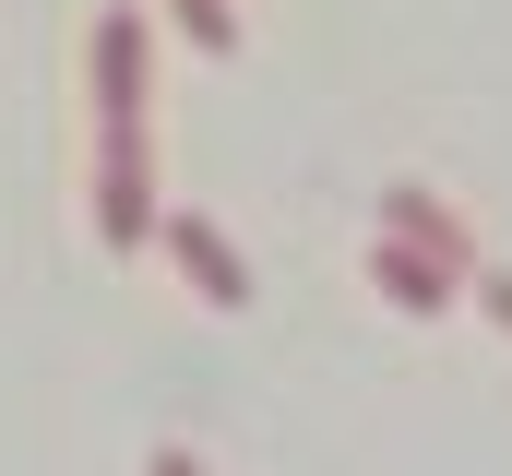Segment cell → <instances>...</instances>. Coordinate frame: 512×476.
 Listing matches in <instances>:
<instances>
[{"instance_id":"2","label":"cell","mask_w":512,"mask_h":476,"mask_svg":"<svg viewBox=\"0 0 512 476\" xmlns=\"http://www.w3.org/2000/svg\"><path fill=\"white\" fill-rule=\"evenodd\" d=\"M382 286L405 298V310H441L453 286H441V262H405V250H382Z\"/></svg>"},{"instance_id":"1","label":"cell","mask_w":512,"mask_h":476,"mask_svg":"<svg viewBox=\"0 0 512 476\" xmlns=\"http://www.w3.org/2000/svg\"><path fill=\"white\" fill-rule=\"evenodd\" d=\"M179 262L203 274V298H215V310H239V298H251V286H239V250H227L215 227H179Z\"/></svg>"}]
</instances>
